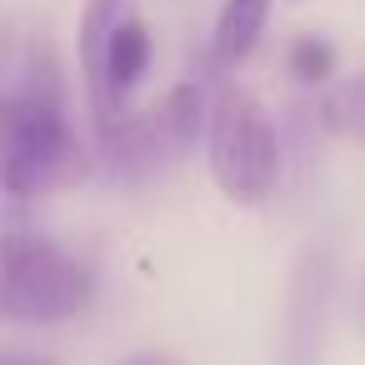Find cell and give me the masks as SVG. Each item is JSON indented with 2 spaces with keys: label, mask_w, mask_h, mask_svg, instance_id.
Instances as JSON below:
<instances>
[{
  "label": "cell",
  "mask_w": 365,
  "mask_h": 365,
  "mask_svg": "<svg viewBox=\"0 0 365 365\" xmlns=\"http://www.w3.org/2000/svg\"><path fill=\"white\" fill-rule=\"evenodd\" d=\"M205 160L210 180L230 205H265L280 180V135L270 110L240 81H225L205 110Z\"/></svg>",
  "instance_id": "3957f363"
},
{
  "label": "cell",
  "mask_w": 365,
  "mask_h": 365,
  "mask_svg": "<svg viewBox=\"0 0 365 365\" xmlns=\"http://www.w3.org/2000/svg\"><path fill=\"white\" fill-rule=\"evenodd\" d=\"M270 16H275V0H225L220 16H215V36H210L215 71H240L255 56Z\"/></svg>",
  "instance_id": "8992f818"
},
{
  "label": "cell",
  "mask_w": 365,
  "mask_h": 365,
  "mask_svg": "<svg viewBox=\"0 0 365 365\" xmlns=\"http://www.w3.org/2000/svg\"><path fill=\"white\" fill-rule=\"evenodd\" d=\"M320 125L350 145H365V76H350L325 91L320 101Z\"/></svg>",
  "instance_id": "52a82bcc"
},
{
  "label": "cell",
  "mask_w": 365,
  "mask_h": 365,
  "mask_svg": "<svg viewBox=\"0 0 365 365\" xmlns=\"http://www.w3.org/2000/svg\"><path fill=\"white\" fill-rule=\"evenodd\" d=\"M330 71H335V51L325 46V41H295L290 46V76L295 81H305V86H320V81H330Z\"/></svg>",
  "instance_id": "ba28073f"
},
{
  "label": "cell",
  "mask_w": 365,
  "mask_h": 365,
  "mask_svg": "<svg viewBox=\"0 0 365 365\" xmlns=\"http://www.w3.org/2000/svg\"><path fill=\"white\" fill-rule=\"evenodd\" d=\"M295 6H305V0H295Z\"/></svg>",
  "instance_id": "8fae6325"
},
{
  "label": "cell",
  "mask_w": 365,
  "mask_h": 365,
  "mask_svg": "<svg viewBox=\"0 0 365 365\" xmlns=\"http://www.w3.org/2000/svg\"><path fill=\"white\" fill-rule=\"evenodd\" d=\"M0 365H61V360H51V355H6Z\"/></svg>",
  "instance_id": "30bf717a"
},
{
  "label": "cell",
  "mask_w": 365,
  "mask_h": 365,
  "mask_svg": "<svg viewBox=\"0 0 365 365\" xmlns=\"http://www.w3.org/2000/svg\"><path fill=\"white\" fill-rule=\"evenodd\" d=\"M150 71V26L140 16H120L115 31L106 36V51H101V86H96V125L101 135L120 120V106L130 101V91L140 86V76Z\"/></svg>",
  "instance_id": "5b68a950"
},
{
  "label": "cell",
  "mask_w": 365,
  "mask_h": 365,
  "mask_svg": "<svg viewBox=\"0 0 365 365\" xmlns=\"http://www.w3.org/2000/svg\"><path fill=\"white\" fill-rule=\"evenodd\" d=\"M91 265L46 230L16 225L0 235V320L6 325H61L91 305Z\"/></svg>",
  "instance_id": "7a4b0ae2"
},
{
  "label": "cell",
  "mask_w": 365,
  "mask_h": 365,
  "mask_svg": "<svg viewBox=\"0 0 365 365\" xmlns=\"http://www.w3.org/2000/svg\"><path fill=\"white\" fill-rule=\"evenodd\" d=\"M205 91L200 86H170L160 101H150L145 110L135 115H120L101 140H106V155L120 175L140 180V175H155L165 165H175L205 130Z\"/></svg>",
  "instance_id": "277c9868"
},
{
  "label": "cell",
  "mask_w": 365,
  "mask_h": 365,
  "mask_svg": "<svg viewBox=\"0 0 365 365\" xmlns=\"http://www.w3.org/2000/svg\"><path fill=\"white\" fill-rule=\"evenodd\" d=\"M86 145L51 91H6L0 96V190L36 200L86 180Z\"/></svg>",
  "instance_id": "6da1fadb"
},
{
  "label": "cell",
  "mask_w": 365,
  "mask_h": 365,
  "mask_svg": "<svg viewBox=\"0 0 365 365\" xmlns=\"http://www.w3.org/2000/svg\"><path fill=\"white\" fill-rule=\"evenodd\" d=\"M120 365H180V360L165 355V350H140V355H130V360H120Z\"/></svg>",
  "instance_id": "9c48e42d"
}]
</instances>
